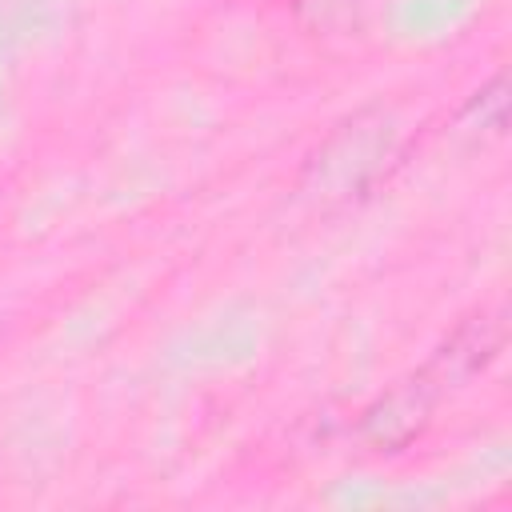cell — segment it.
<instances>
[{
    "label": "cell",
    "instance_id": "cell-1",
    "mask_svg": "<svg viewBox=\"0 0 512 512\" xmlns=\"http://www.w3.org/2000/svg\"><path fill=\"white\" fill-rule=\"evenodd\" d=\"M392 136H396V128L384 120V112L380 116H356V120L340 124L328 136V144L308 160L304 184L316 196H348V192H356L380 168V160L388 156Z\"/></svg>",
    "mask_w": 512,
    "mask_h": 512
},
{
    "label": "cell",
    "instance_id": "cell-2",
    "mask_svg": "<svg viewBox=\"0 0 512 512\" xmlns=\"http://www.w3.org/2000/svg\"><path fill=\"white\" fill-rule=\"evenodd\" d=\"M440 404V392L424 380V372H412L408 380L392 384L384 396H376L360 416V440L372 452H400L412 440L424 436L432 424V412Z\"/></svg>",
    "mask_w": 512,
    "mask_h": 512
},
{
    "label": "cell",
    "instance_id": "cell-3",
    "mask_svg": "<svg viewBox=\"0 0 512 512\" xmlns=\"http://www.w3.org/2000/svg\"><path fill=\"white\" fill-rule=\"evenodd\" d=\"M500 348H504V320L500 316H488V312H476V316L460 320L448 332V340L432 352V360L420 372L444 396L448 388H460L472 376H480L500 356Z\"/></svg>",
    "mask_w": 512,
    "mask_h": 512
}]
</instances>
